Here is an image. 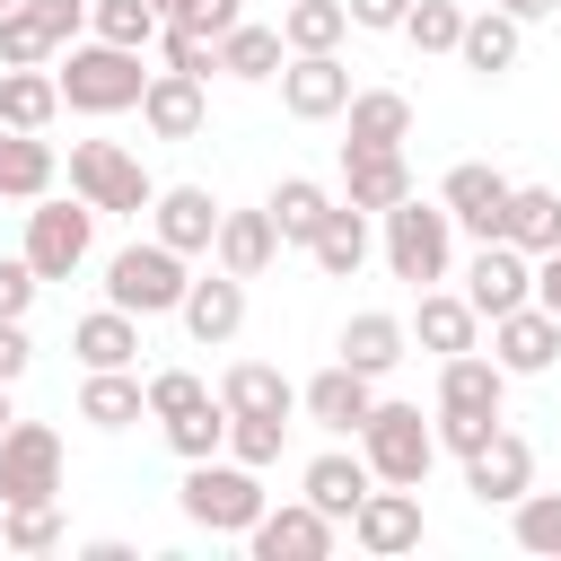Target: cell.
Returning <instances> with one entry per match:
<instances>
[{
  "label": "cell",
  "mask_w": 561,
  "mask_h": 561,
  "mask_svg": "<svg viewBox=\"0 0 561 561\" xmlns=\"http://www.w3.org/2000/svg\"><path fill=\"white\" fill-rule=\"evenodd\" d=\"M421 351H473V333H482V316H473V298H456V289H421V316L403 324Z\"/></svg>",
  "instance_id": "cell-27"
},
{
  "label": "cell",
  "mask_w": 561,
  "mask_h": 561,
  "mask_svg": "<svg viewBox=\"0 0 561 561\" xmlns=\"http://www.w3.org/2000/svg\"><path fill=\"white\" fill-rule=\"evenodd\" d=\"M342 35H351V9L342 0H289L280 9V44L289 53H342Z\"/></svg>",
  "instance_id": "cell-38"
},
{
  "label": "cell",
  "mask_w": 561,
  "mask_h": 561,
  "mask_svg": "<svg viewBox=\"0 0 561 561\" xmlns=\"http://www.w3.org/2000/svg\"><path fill=\"white\" fill-rule=\"evenodd\" d=\"M61 114V88H53V70L35 61V70H0V131H44Z\"/></svg>",
  "instance_id": "cell-34"
},
{
  "label": "cell",
  "mask_w": 561,
  "mask_h": 561,
  "mask_svg": "<svg viewBox=\"0 0 561 561\" xmlns=\"http://www.w3.org/2000/svg\"><path fill=\"white\" fill-rule=\"evenodd\" d=\"M0 9H18V0H0Z\"/></svg>",
  "instance_id": "cell-56"
},
{
  "label": "cell",
  "mask_w": 561,
  "mask_h": 561,
  "mask_svg": "<svg viewBox=\"0 0 561 561\" xmlns=\"http://www.w3.org/2000/svg\"><path fill=\"white\" fill-rule=\"evenodd\" d=\"M149 9H158V26H167V18H175V9H184V0H149Z\"/></svg>",
  "instance_id": "cell-55"
},
{
  "label": "cell",
  "mask_w": 561,
  "mask_h": 561,
  "mask_svg": "<svg viewBox=\"0 0 561 561\" xmlns=\"http://www.w3.org/2000/svg\"><path fill=\"white\" fill-rule=\"evenodd\" d=\"M140 412H149V394H140L131 368H88V386H79V421H96V430H131Z\"/></svg>",
  "instance_id": "cell-33"
},
{
  "label": "cell",
  "mask_w": 561,
  "mask_h": 561,
  "mask_svg": "<svg viewBox=\"0 0 561 561\" xmlns=\"http://www.w3.org/2000/svg\"><path fill=\"white\" fill-rule=\"evenodd\" d=\"M368 403H377V377H359V368H324V377H307L298 386V412L316 421V430H333V438H359V421H368Z\"/></svg>",
  "instance_id": "cell-15"
},
{
  "label": "cell",
  "mask_w": 561,
  "mask_h": 561,
  "mask_svg": "<svg viewBox=\"0 0 561 561\" xmlns=\"http://www.w3.org/2000/svg\"><path fill=\"white\" fill-rule=\"evenodd\" d=\"M263 210H272V228H280V245H307V237L324 228V210H333V193H324L316 175H280Z\"/></svg>",
  "instance_id": "cell-35"
},
{
  "label": "cell",
  "mask_w": 561,
  "mask_h": 561,
  "mask_svg": "<svg viewBox=\"0 0 561 561\" xmlns=\"http://www.w3.org/2000/svg\"><path fill=\"white\" fill-rule=\"evenodd\" d=\"M342 9H351V26L386 35V26H403V9H412V0H342Z\"/></svg>",
  "instance_id": "cell-51"
},
{
  "label": "cell",
  "mask_w": 561,
  "mask_h": 561,
  "mask_svg": "<svg viewBox=\"0 0 561 561\" xmlns=\"http://www.w3.org/2000/svg\"><path fill=\"white\" fill-rule=\"evenodd\" d=\"M456 61H465V70H482V79H500V70L517 61V18H508V9H482V18H465V35H456Z\"/></svg>",
  "instance_id": "cell-36"
},
{
  "label": "cell",
  "mask_w": 561,
  "mask_h": 561,
  "mask_svg": "<svg viewBox=\"0 0 561 561\" xmlns=\"http://www.w3.org/2000/svg\"><path fill=\"white\" fill-rule=\"evenodd\" d=\"M210 254H219V272H237V280H263V272H272V254H280V228H272V210H219V237H210Z\"/></svg>",
  "instance_id": "cell-24"
},
{
  "label": "cell",
  "mask_w": 561,
  "mask_h": 561,
  "mask_svg": "<svg viewBox=\"0 0 561 561\" xmlns=\"http://www.w3.org/2000/svg\"><path fill=\"white\" fill-rule=\"evenodd\" d=\"M167 447H175L184 465H193V456H219V447H228V403L210 394V403H193V412H175V421H167Z\"/></svg>",
  "instance_id": "cell-39"
},
{
  "label": "cell",
  "mask_w": 561,
  "mask_h": 561,
  "mask_svg": "<svg viewBox=\"0 0 561 561\" xmlns=\"http://www.w3.org/2000/svg\"><path fill=\"white\" fill-rule=\"evenodd\" d=\"M403 316H386V307H368V316H351L342 324V368H359V377H386L394 359H403Z\"/></svg>",
  "instance_id": "cell-31"
},
{
  "label": "cell",
  "mask_w": 561,
  "mask_h": 561,
  "mask_svg": "<svg viewBox=\"0 0 561 561\" xmlns=\"http://www.w3.org/2000/svg\"><path fill=\"white\" fill-rule=\"evenodd\" d=\"M430 430H438V447H447V456H473V447L500 430V412H438Z\"/></svg>",
  "instance_id": "cell-47"
},
{
  "label": "cell",
  "mask_w": 561,
  "mask_h": 561,
  "mask_svg": "<svg viewBox=\"0 0 561 561\" xmlns=\"http://www.w3.org/2000/svg\"><path fill=\"white\" fill-rule=\"evenodd\" d=\"M500 237H508L517 254H552V245H561V193H552V184H508Z\"/></svg>",
  "instance_id": "cell-26"
},
{
  "label": "cell",
  "mask_w": 561,
  "mask_h": 561,
  "mask_svg": "<svg viewBox=\"0 0 561 561\" xmlns=\"http://www.w3.org/2000/svg\"><path fill=\"white\" fill-rule=\"evenodd\" d=\"M88 237H96V210H88V202H44V193H35L18 254L35 263V280H70V272L88 263Z\"/></svg>",
  "instance_id": "cell-8"
},
{
  "label": "cell",
  "mask_w": 561,
  "mask_h": 561,
  "mask_svg": "<svg viewBox=\"0 0 561 561\" xmlns=\"http://www.w3.org/2000/svg\"><path fill=\"white\" fill-rule=\"evenodd\" d=\"M280 61H289V44H280V26H228L219 35V70L228 79H280Z\"/></svg>",
  "instance_id": "cell-37"
},
{
  "label": "cell",
  "mask_w": 561,
  "mask_h": 561,
  "mask_svg": "<svg viewBox=\"0 0 561 561\" xmlns=\"http://www.w3.org/2000/svg\"><path fill=\"white\" fill-rule=\"evenodd\" d=\"M394 35H412V53H456V35H465V9H456V0H412Z\"/></svg>",
  "instance_id": "cell-41"
},
{
  "label": "cell",
  "mask_w": 561,
  "mask_h": 561,
  "mask_svg": "<svg viewBox=\"0 0 561 561\" xmlns=\"http://www.w3.org/2000/svg\"><path fill=\"white\" fill-rule=\"evenodd\" d=\"M79 26H88V0H18V9H0V70L53 61L61 44H79Z\"/></svg>",
  "instance_id": "cell-7"
},
{
  "label": "cell",
  "mask_w": 561,
  "mask_h": 561,
  "mask_svg": "<svg viewBox=\"0 0 561 561\" xmlns=\"http://www.w3.org/2000/svg\"><path fill=\"white\" fill-rule=\"evenodd\" d=\"M412 193V167H403V149H342V202L351 210H394Z\"/></svg>",
  "instance_id": "cell-21"
},
{
  "label": "cell",
  "mask_w": 561,
  "mask_h": 561,
  "mask_svg": "<svg viewBox=\"0 0 561 561\" xmlns=\"http://www.w3.org/2000/svg\"><path fill=\"white\" fill-rule=\"evenodd\" d=\"M53 175H61V158L44 131H0V202H35V193H53Z\"/></svg>",
  "instance_id": "cell-30"
},
{
  "label": "cell",
  "mask_w": 561,
  "mask_h": 561,
  "mask_svg": "<svg viewBox=\"0 0 561 561\" xmlns=\"http://www.w3.org/2000/svg\"><path fill=\"white\" fill-rule=\"evenodd\" d=\"M140 123H149L158 140H193V131L210 123L202 79H184V70H149V88H140Z\"/></svg>",
  "instance_id": "cell-19"
},
{
  "label": "cell",
  "mask_w": 561,
  "mask_h": 561,
  "mask_svg": "<svg viewBox=\"0 0 561 561\" xmlns=\"http://www.w3.org/2000/svg\"><path fill=\"white\" fill-rule=\"evenodd\" d=\"M70 193H79L88 210H131V219L158 202L149 167H140L123 140H70Z\"/></svg>",
  "instance_id": "cell-6"
},
{
  "label": "cell",
  "mask_w": 561,
  "mask_h": 561,
  "mask_svg": "<svg viewBox=\"0 0 561 561\" xmlns=\"http://www.w3.org/2000/svg\"><path fill=\"white\" fill-rule=\"evenodd\" d=\"M184 254L175 245H123L114 263H105V307H123V316H175L184 307Z\"/></svg>",
  "instance_id": "cell-5"
},
{
  "label": "cell",
  "mask_w": 561,
  "mask_h": 561,
  "mask_svg": "<svg viewBox=\"0 0 561 561\" xmlns=\"http://www.w3.org/2000/svg\"><path fill=\"white\" fill-rule=\"evenodd\" d=\"M175 500H184V517H193V526H210V535H245V526L272 508V500H263V473H254V465H237V456H193Z\"/></svg>",
  "instance_id": "cell-2"
},
{
  "label": "cell",
  "mask_w": 561,
  "mask_h": 561,
  "mask_svg": "<svg viewBox=\"0 0 561 561\" xmlns=\"http://www.w3.org/2000/svg\"><path fill=\"white\" fill-rule=\"evenodd\" d=\"M280 438H289V421H263V412H228V456L237 465H280Z\"/></svg>",
  "instance_id": "cell-42"
},
{
  "label": "cell",
  "mask_w": 561,
  "mask_h": 561,
  "mask_svg": "<svg viewBox=\"0 0 561 561\" xmlns=\"http://www.w3.org/2000/svg\"><path fill=\"white\" fill-rule=\"evenodd\" d=\"M307 254H316V272H333V280H351V272L368 263V210H351V202H333V210H324V228L307 237Z\"/></svg>",
  "instance_id": "cell-32"
},
{
  "label": "cell",
  "mask_w": 561,
  "mask_h": 561,
  "mask_svg": "<svg viewBox=\"0 0 561 561\" xmlns=\"http://www.w3.org/2000/svg\"><path fill=\"white\" fill-rule=\"evenodd\" d=\"M438 210L482 245V237H500V210H508V175L500 167H482V158H465V167H447V184H438Z\"/></svg>",
  "instance_id": "cell-13"
},
{
  "label": "cell",
  "mask_w": 561,
  "mask_h": 561,
  "mask_svg": "<svg viewBox=\"0 0 561 561\" xmlns=\"http://www.w3.org/2000/svg\"><path fill=\"white\" fill-rule=\"evenodd\" d=\"M140 394H149V421H175V412H193V403H210V386H202L193 368H158V377H149Z\"/></svg>",
  "instance_id": "cell-46"
},
{
  "label": "cell",
  "mask_w": 561,
  "mask_h": 561,
  "mask_svg": "<svg viewBox=\"0 0 561 561\" xmlns=\"http://www.w3.org/2000/svg\"><path fill=\"white\" fill-rule=\"evenodd\" d=\"M18 500H61V438L44 421H9L0 438V508Z\"/></svg>",
  "instance_id": "cell-9"
},
{
  "label": "cell",
  "mask_w": 561,
  "mask_h": 561,
  "mask_svg": "<svg viewBox=\"0 0 561 561\" xmlns=\"http://www.w3.org/2000/svg\"><path fill=\"white\" fill-rule=\"evenodd\" d=\"M377 219H386V272H394V280H412V289L447 280V263H456V219H447L438 202L403 193V202L377 210Z\"/></svg>",
  "instance_id": "cell-3"
},
{
  "label": "cell",
  "mask_w": 561,
  "mask_h": 561,
  "mask_svg": "<svg viewBox=\"0 0 561 561\" xmlns=\"http://www.w3.org/2000/svg\"><path fill=\"white\" fill-rule=\"evenodd\" d=\"M149 219H158V245H175V254H210V237H219L210 184H167V193L149 202Z\"/></svg>",
  "instance_id": "cell-22"
},
{
  "label": "cell",
  "mask_w": 561,
  "mask_h": 561,
  "mask_svg": "<svg viewBox=\"0 0 561 561\" xmlns=\"http://www.w3.org/2000/svg\"><path fill=\"white\" fill-rule=\"evenodd\" d=\"M280 105H289L298 123H333V114L351 105L342 53H289V61H280Z\"/></svg>",
  "instance_id": "cell-12"
},
{
  "label": "cell",
  "mask_w": 561,
  "mask_h": 561,
  "mask_svg": "<svg viewBox=\"0 0 561 561\" xmlns=\"http://www.w3.org/2000/svg\"><path fill=\"white\" fill-rule=\"evenodd\" d=\"M491 359L508 368V377H543L552 359H561V324L526 298V307H508V316H491Z\"/></svg>",
  "instance_id": "cell-17"
},
{
  "label": "cell",
  "mask_w": 561,
  "mask_h": 561,
  "mask_svg": "<svg viewBox=\"0 0 561 561\" xmlns=\"http://www.w3.org/2000/svg\"><path fill=\"white\" fill-rule=\"evenodd\" d=\"M70 351H79V368H131V359H140V316L96 307V316L70 324Z\"/></svg>",
  "instance_id": "cell-28"
},
{
  "label": "cell",
  "mask_w": 561,
  "mask_h": 561,
  "mask_svg": "<svg viewBox=\"0 0 561 561\" xmlns=\"http://www.w3.org/2000/svg\"><path fill=\"white\" fill-rule=\"evenodd\" d=\"M0 543H9V552H53V543H61V508H53V500H18V508L0 517Z\"/></svg>",
  "instance_id": "cell-43"
},
{
  "label": "cell",
  "mask_w": 561,
  "mask_h": 561,
  "mask_svg": "<svg viewBox=\"0 0 561 561\" xmlns=\"http://www.w3.org/2000/svg\"><path fill=\"white\" fill-rule=\"evenodd\" d=\"M508 394V368L491 351H447L438 359V412H500Z\"/></svg>",
  "instance_id": "cell-25"
},
{
  "label": "cell",
  "mask_w": 561,
  "mask_h": 561,
  "mask_svg": "<svg viewBox=\"0 0 561 561\" xmlns=\"http://www.w3.org/2000/svg\"><path fill=\"white\" fill-rule=\"evenodd\" d=\"M158 53H167V70H184V79H210V70H219V44L193 35V26H175V18L158 26Z\"/></svg>",
  "instance_id": "cell-45"
},
{
  "label": "cell",
  "mask_w": 561,
  "mask_h": 561,
  "mask_svg": "<svg viewBox=\"0 0 561 561\" xmlns=\"http://www.w3.org/2000/svg\"><path fill=\"white\" fill-rule=\"evenodd\" d=\"M359 456H368L377 482L421 491L430 465H438V430L421 421V403H368V421H359Z\"/></svg>",
  "instance_id": "cell-4"
},
{
  "label": "cell",
  "mask_w": 561,
  "mask_h": 561,
  "mask_svg": "<svg viewBox=\"0 0 561 561\" xmlns=\"http://www.w3.org/2000/svg\"><path fill=\"white\" fill-rule=\"evenodd\" d=\"M184 333L202 342V351H219V342H237V324H245V280L237 272H210V280H184Z\"/></svg>",
  "instance_id": "cell-18"
},
{
  "label": "cell",
  "mask_w": 561,
  "mask_h": 561,
  "mask_svg": "<svg viewBox=\"0 0 561 561\" xmlns=\"http://www.w3.org/2000/svg\"><path fill=\"white\" fill-rule=\"evenodd\" d=\"M377 473H368V456H342V447H324V456H307V473H298V500L307 508H324L333 526H351V508H359V491H368Z\"/></svg>",
  "instance_id": "cell-23"
},
{
  "label": "cell",
  "mask_w": 561,
  "mask_h": 561,
  "mask_svg": "<svg viewBox=\"0 0 561 561\" xmlns=\"http://www.w3.org/2000/svg\"><path fill=\"white\" fill-rule=\"evenodd\" d=\"M508 508H517V543H526V552H561V491H535V482H526Z\"/></svg>",
  "instance_id": "cell-44"
},
{
  "label": "cell",
  "mask_w": 561,
  "mask_h": 561,
  "mask_svg": "<svg viewBox=\"0 0 561 561\" xmlns=\"http://www.w3.org/2000/svg\"><path fill=\"white\" fill-rule=\"evenodd\" d=\"M88 26H96V44H158V9L149 0H88Z\"/></svg>",
  "instance_id": "cell-40"
},
{
  "label": "cell",
  "mask_w": 561,
  "mask_h": 561,
  "mask_svg": "<svg viewBox=\"0 0 561 561\" xmlns=\"http://www.w3.org/2000/svg\"><path fill=\"white\" fill-rule=\"evenodd\" d=\"M9 421H18V412H9V377H0V438H9Z\"/></svg>",
  "instance_id": "cell-54"
},
{
  "label": "cell",
  "mask_w": 561,
  "mask_h": 561,
  "mask_svg": "<svg viewBox=\"0 0 561 561\" xmlns=\"http://www.w3.org/2000/svg\"><path fill=\"white\" fill-rule=\"evenodd\" d=\"M61 70H53V88H61V105L70 114H131L140 105V88H149V70H140V53L131 44H61L53 53Z\"/></svg>",
  "instance_id": "cell-1"
},
{
  "label": "cell",
  "mask_w": 561,
  "mask_h": 561,
  "mask_svg": "<svg viewBox=\"0 0 561 561\" xmlns=\"http://www.w3.org/2000/svg\"><path fill=\"white\" fill-rule=\"evenodd\" d=\"M342 149H403L412 140V96L403 88H351V105H342Z\"/></svg>",
  "instance_id": "cell-20"
},
{
  "label": "cell",
  "mask_w": 561,
  "mask_h": 561,
  "mask_svg": "<svg viewBox=\"0 0 561 561\" xmlns=\"http://www.w3.org/2000/svg\"><path fill=\"white\" fill-rule=\"evenodd\" d=\"M465 298H473L482 324L508 316V307H526V298H535V254H517L508 237H482V254H473V272H465Z\"/></svg>",
  "instance_id": "cell-11"
},
{
  "label": "cell",
  "mask_w": 561,
  "mask_h": 561,
  "mask_svg": "<svg viewBox=\"0 0 561 561\" xmlns=\"http://www.w3.org/2000/svg\"><path fill=\"white\" fill-rule=\"evenodd\" d=\"M351 543L359 552H377V561H394V552H412L421 543V491H403V482H368L359 491V508H351Z\"/></svg>",
  "instance_id": "cell-10"
},
{
  "label": "cell",
  "mask_w": 561,
  "mask_h": 561,
  "mask_svg": "<svg viewBox=\"0 0 561 561\" xmlns=\"http://www.w3.org/2000/svg\"><path fill=\"white\" fill-rule=\"evenodd\" d=\"M526 482H535V447H526L517 430H491V438L465 456V491H473L482 508H508Z\"/></svg>",
  "instance_id": "cell-16"
},
{
  "label": "cell",
  "mask_w": 561,
  "mask_h": 561,
  "mask_svg": "<svg viewBox=\"0 0 561 561\" xmlns=\"http://www.w3.org/2000/svg\"><path fill=\"white\" fill-rule=\"evenodd\" d=\"M535 307L561 324V245H552V254H535Z\"/></svg>",
  "instance_id": "cell-52"
},
{
  "label": "cell",
  "mask_w": 561,
  "mask_h": 561,
  "mask_svg": "<svg viewBox=\"0 0 561 561\" xmlns=\"http://www.w3.org/2000/svg\"><path fill=\"white\" fill-rule=\"evenodd\" d=\"M35 289H44V280H35V263H26V254H0V316H26V307H35Z\"/></svg>",
  "instance_id": "cell-48"
},
{
  "label": "cell",
  "mask_w": 561,
  "mask_h": 561,
  "mask_svg": "<svg viewBox=\"0 0 561 561\" xmlns=\"http://www.w3.org/2000/svg\"><path fill=\"white\" fill-rule=\"evenodd\" d=\"M491 9H508V18H517V26H535V18H552V9H561V0H491Z\"/></svg>",
  "instance_id": "cell-53"
},
{
  "label": "cell",
  "mask_w": 561,
  "mask_h": 561,
  "mask_svg": "<svg viewBox=\"0 0 561 561\" xmlns=\"http://www.w3.org/2000/svg\"><path fill=\"white\" fill-rule=\"evenodd\" d=\"M245 543H254V561H324L333 552V517L307 508V500H289V508H263L245 526Z\"/></svg>",
  "instance_id": "cell-14"
},
{
  "label": "cell",
  "mask_w": 561,
  "mask_h": 561,
  "mask_svg": "<svg viewBox=\"0 0 561 561\" xmlns=\"http://www.w3.org/2000/svg\"><path fill=\"white\" fill-rule=\"evenodd\" d=\"M219 403H228V412H263V421H289V412H298V386H289L272 359H237V368L219 377Z\"/></svg>",
  "instance_id": "cell-29"
},
{
  "label": "cell",
  "mask_w": 561,
  "mask_h": 561,
  "mask_svg": "<svg viewBox=\"0 0 561 561\" xmlns=\"http://www.w3.org/2000/svg\"><path fill=\"white\" fill-rule=\"evenodd\" d=\"M237 18H245L237 0H184V9H175V26H193V35H210V44H219Z\"/></svg>",
  "instance_id": "cell-49"
},
{
  "label": "cell",
  "mask_w": 561,
  "mask_h": 561,
  "mask_svg": "<svg viewBox=\"0 0 561 561\" xmlns=\"http://www.w3.org/2000/svg\"><path fill=\"white\" fill-rule=\"evenodd\" d=\"M26 359H35V342H26V316H0V377L18 386V377H26Z\"/></svg>",
  "instance_id": "cell-50"
}]
</instances>
